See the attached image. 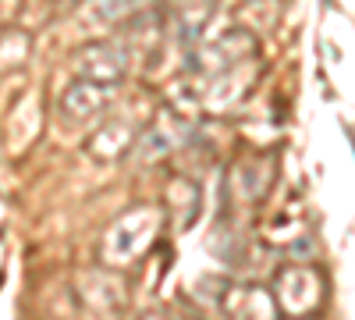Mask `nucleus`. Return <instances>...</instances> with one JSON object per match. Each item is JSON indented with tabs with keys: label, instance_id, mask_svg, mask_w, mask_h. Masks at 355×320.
I'll return each mask as SVG.
<instances>
[{
	"label": "nucleus",
	"instance_id": "f257e3e1",
	"mask_svg": "<svg viewBox=\"0 0 355 320\" xmlns=\"http://www.w3.org/2000/svg\"><path fill=\"white\" fill-rule=\"evenodd\" d=\"M157 228H160V217H157L153 207H135V210L121 214L110 224L107 239H103V260L110 267L135 264V260L150 249V242L157 239Z\"/></svg>",
	"mask_w": 355,
	"mask_h": 320
},
{
	"label": "nucleus",
	"instance_id": "f03ea898",
	"mask_svg": "<svg viewBox=\"0 0 355 320\" xmlns=\"http://www.w3.org/2000/svg\"><path fill=\"white\" fill-rule=\"evenodd\" d=\"M270 296L281 317H313L327 299V278L309 264H288L277 271Z\"/></svg>",
	"mask_w": 355,
	"mask_h": 320
},
{
	"label": "nucleus",
	"instance_id": "7ed1b4c3",
	"mask_svg": "<svg viewBox=\"0 0 355 320\" xmlns=\"http://www.w3.org/2000/svg\"><path fill=\"white\" fill-rule=\"evenodd\" d=\"M224 317L227 320H281V310L270 296V288L234 285L224 296Z\"/></svg>",
	"mask_w": 355,
	"mask_h": 320
},
{
	"label": "nucleus",
	"instance_id": "20e7f679",
	"mask_svg": "<svg viewBox=\"0 0 355 320\" xmlns=\"http://www.w3.org/2000/svg\"><path fill=\"white\" fill-rule=\"evenodd\" d=\"M82 299L89 306H96V310H107V313L121 310L125 285H121V278L110 274V271H93V274H85V281H82Z\"/></svg>",
	"mask_w": 355,
	"mask_h": 320
},
{
	"label": "nucleus",
	"instance_id": "39448f33",
	"mask_svg": "<svg viewBox=\"0 0 355 320\" xmlns=\"http://www.w3.org/2000/svg\"><path fill=\"white\" fill-rule=\"evenodd\" d=\"M125 75V53L117 47H96L82 57V78L85 82H110Z\"/></svg>",
	"mask_w": 355,
	"mask_h": 320
},
{
	"label": "nucleus",
	"instance_id": "423d86ee",
	"mask_svg": "<svg viewBox=\"0 0 355 320\" xmlns=\"http://www.w3.org/2000/svg\"><path fill=\"white\" fill-rule=\"evenodd\" d=\"M103 90H96V82H82V85H75V90L64 96V114H68V121H93L96 114L107 107L103 103Z\"/></svg>",
	"mask_w": 355,
	"mask_h": 320
},
{
	"label": "nucleus",
	"instance_id": "0eeeda50",
	"mask_svg": "<svg viewBox=\"0 0 355 320\" xmlns=\"http://www.w3.org/2000/svg\"><path fill=\"white\" fill-rule=\"evenodd\" d=\"M142 320H196L189 313H178V310H153V313H146Z\"/></svg>",
	"mask_w": 355,
	"mask_h": 320
}]
</instances>
